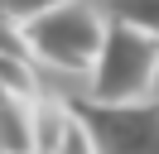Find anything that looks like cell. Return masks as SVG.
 I'll use <instances>...</instances> for the list:
<instances>
[{"label": "cell", "mask_w": 159, "mask_h": 154, "mask_svg": "<svg viewBox=\"0 0 159 154\" xmlns=\"http://www.w3.org/2000/svg\"><path fill=\"white\" fill-rule=\"evenodd\" d=\"M72 111L87 120L92 140L101 154H159V106L154 101H92L77 96L68 101Z\"/></svg>", "instance_id": "3957f363"}, {"label": "cell", "mask_w": 159, "mask_h": 154, "mask_svg": "<svg viewBox=\"0 0 159 154\" xmlns=\"http://www.w3.org/2000/svg\"><path fill=\"white\" fill-rule=\"evenodd\" d=\"M34 154H48V149H34Z\"/></svg>", "instance_id": "30bf717a"}, {"label": "cell", "mask_w": 159, "mask_h": 154, "mask_svg": "<svg viewBox=\"0 0 159 154\" xmlns=\"http://www.w3.org/2000/svg\"><path fill=\"white\" fill-rule=\"evenodd\" d=\"M154 67H159V38L111 19L106 24V43L97 53V67L87 72V96L92 101H111V106L149 101Z\"/></svg>", "instance_id": "7a4b0ae2"}, {"label": "cell", "mask_w": 159, "mask_h": 154, "mask_svg": "<svg viewBox=\"0 0 159 154\" xmlns=\"http://www.w3.org/2000/svg\"><path fill=\"white\" fill-rule=\"evenodd\" d=\"M106 24L111 19L101 10H92L87 0H68L48 15L24 19L20 29H24V43L39 63L58 67V72H92L101 43H106Z\"/></svg>", "instance_id": "6da1fadb"}, {"label": "cell", "mask_w": 159, "mask_h": 154, "mask_svg": "<svg viewBox=\"0 0 159 154\" xmlns=\"http://www.w3.org/2000/svg\"><path fill=\"white\" fill-rule=\"evenodd\" d=\"M34 106H39V96H20L10 87H0V154H34L39 149Z\"/></svg>", "instance_id": "277c9868"}, {"label": "cell", "mask_w": 159, "mask_h": 154, "mask_svg": "<svg viewBox=\"0 0 159 154\" xmlns=\"http://www.w3.org/2000/svg\"><path fill=\"white\" fill-rule=\"evenodd\" d=\"M106 19L130 24V29H140V34L159 38V0H111V5H106Z\"/></svg>", "instance_id": "5b68a950"}, {"label": "cell", "mask_w": 159, "mask_h": 154, "mask_svg": "<svg viewBox=\"0 0 159 154\" xmlns=\"http://www.w3.org/2000/svg\"><path fill=\"white\" fill-rule=\"evenodd\" d=\"M58 5H68V0H15V10H10V19H34V15H48V10H58Z\"/></svg>", "instance_id": "52a82bcc"}, {"label": "cell", "mask_w": 159, "mask_h": 154, "mask_svg": "<svg viewBox=\"0 0 159 154\" xmlns=\"http://www.w3.org/2000/svg\"><path fill=\"white\" fill-rule=\"evenodd\" d=\"M53 154H101L97 140H92V130H87V120H82L72 106H68V130H63V140L53 144Z\"/></svg>", "instance_id": "8992f818"}, {"label": "cell", "mask_w": 159, "mask_h": 154, "mask_svg": "<svg viewBox=\"0 0 159 154\" xmlns=\"http://www.w3.org/2000/svg\"><path fill=\"white\" fill-rule=\"evenodd\" d=\"M10 10H15V0H0V19H10Z\"/></svg>", "instance_id": "9c48e42d"}, {"label": "cell", "mask_w": 159, "mask_h": 154, "mask_svg": "<svg viewBox=\"0 0 159 154\" xmlns=\"http://www.w3.org/2000/svg\"><path fill=\"white\" fill-rule=\"evenodd\" d=\"M149 101L159 106V67H154V87H149Z\"/></svg>", "instance_id": "ba28073f"}]
</instances>
